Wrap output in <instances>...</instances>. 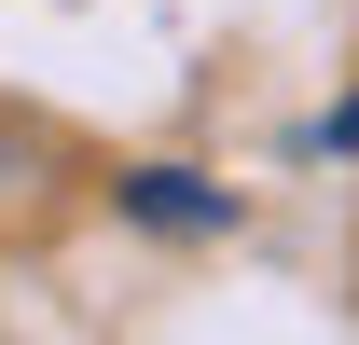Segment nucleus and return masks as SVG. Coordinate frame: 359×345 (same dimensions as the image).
Masks as SVG:
<instances>
[{
  "label": "nucleus",
  "mask_w": 359,
  "mask_h": 345,
  "mask_svg": "<svg viewBox=\"0 0 359 345\" xmlns=\"http://www.w3.org/2000/svg\"><path fill=\"white\" fill-rule=\"evenodd\" d=\"M125 208H138V221H166V235H222L235 194H208L194 166H138V180H125Z\"/></svg>",
  "instance_id": "obj_1"
}]
</instances>
